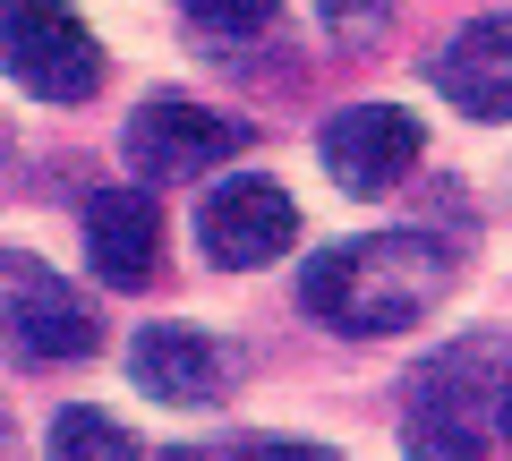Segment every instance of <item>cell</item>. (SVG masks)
Listing matches in <instances>:
<instances>
[{
	"mask_svg": "<svg viewBox=\"0 0 512 461\" xmlns=\"http://www.w3.org/2000/svg\"><path fill=\"white\" fill-rule=\"evenodd\" d=\"M444 299V248L427 231H376V240H342L325 257H308L299 274V308L333 333H410Z\"/></svg>",
	"mask_w": 512,
	"mask_h": 461,
	"instance_id": "cell-1",
	"label": "cell"
},
{
	"mask_svg": "<svg viewBox=\"0 0 512 461\" xmlns=\"http://www.w3.org/2000/svg\"><path fill=\"white\" fill-rule=\"evenodd\" d=\"M495 376L504 368L487 351H453L444 368H427L402 410V453L410 461H478L487 427H495Z\"/></svg>",
	"mask_w": 512,
	"mask_h": 461,
	"instance_id": "cell-2",
	"label": "cell"
},
{
	"mask_svg": "<svg viewBox=\"0 0 512 461\" xmlns=\"http://www.w3.org/2000/svg\"><path fill=\"white\" fill-rule=\"evenodd\" d=\"M0 69L35 103H86L103 86V43L86 35L77 9H9L0 26Z\"/></svg>",
	"mask_w": 512,
	"mask_h": 461,
	"instance_id": "cell-3",
	"label": "cell"
},
{
	"mask_svg": "<svg viewBox=\"0 0 512 461\" xmlns=\"http://www.w3.org/2000/svg\"><path fill=\"white\" fill-rule=\"evenodd\" d=\"M299 240V205L282 180H256V171H239V180H222L214 197H205L197 214V248L222 265V274H256V265L291 257Z\"/></svg>",
	"mask_w": 512,
	"mask_h": 461,
	"instance_id": "cell-4",
	"label": "cell"
},
{
	"mask_svg": "<svg viewBox=\"0 0 512 461\" xmlns=\"http://www.w3.org/2000/svg\"><path fill=\"white\" fill-rule=\"evenodd\" d=\"M316 154H325L333 188H350V197H384V188H402L410 171H419L427 129L410 120L402 103H350V111H333V120H325Z\"/></svg>",
	"mask_w": 512,
	"mask_h": 461,
	"instance_id": "cell-5",
	"label": "cell"
},
{
	"mask_svg": "<svg viewBox=\"0 0 512 461\" xmlns=\"http://www.w3.org/2000/svg\"><path fill=\"white\" fill-rule=\"evenodd\" d=\"M239 146H248V129L222 120V111H197V103H137L120 129V154L146 180H197V171H214Z\"/></svg>",
	"mask_w": 512,
	"mask_h": 461,
	"instance_id": "cell-6",
	"label": "cell"
},
{
	"mask_svg": "<svg viewBox=\"0 0 512 461\" xmlns=\"http://www.w3.org/2000/svg\"><path fill=\"white\" fill-rule=\"evenodd\" d=\"M128 376H137V393H154V402L197 410V402H214V393L231 385V359H222V342L197 333V325H137Z\"/></svg>",
	"mask_w": 512,
	"mask_h": 461,
	"instance_id": "cell-7",
	"label": "cell"
},
{
	"mask_svg": "<svg viewBox=\"0 0 512 461\" xmlns=\"http://www.w3.org/2000/svg\"><path fill=\"white\" fill-rule=\"evenodd\" d=\"M9 342H18L35 368H77V359H94V342H103V316H94V299L69 291L60 274H35L9 299Z\"/></svg>",
	"mask_w": 512,
	"mask_h": 461,
	"instance_id": "cell-8",
	"label": "cell"
},
{
	"mask_svg": "<svg viewBox=\"0 0 512 461\" xmlns=\"http://www.w3.org/2000/svg\"><path fill=\"white\" fill-rule=\"evenodd\" d=\"M86 257L111 291H146L154 257H163V205L146 188H103L86 205Z\"/></svg>",
	"mask_w": 512,
	"mask_h": 461,
	"instance_id": "cell-9",
	"label": "cell"
},
{
	"mask_svg": "<svg viewBox=\"0 0 512 461\" xmlns=\"http://www.w3.org/2000/svg\"><path fill=\"white\" fill-rule=\"evenodd\" d=\"M436 86L461 120H512V18H470L436 60Z\"/></svg>",
	"mask_w": 512,
	"mask_h": 461,
	"instance_id": "cell-10",
	"label": "cell"
},
{
	"mask_svg": "<svg viewBox=\"0 0 512 461\" xmlns=\"http://www.w3.org/2000/svg\"><path fill=\"white\" fill-rule=\"evenodd\" d=\"M43 453H52V461H137V436H128L111 410L69 402L52 427H43Z\"/></svg>",
	"mask_w": 512,
	"mask_h": 461,
	"instance_id": "cell-11",
	"label": "cell"
},
{
	"mask_svg": "<svg viewBox=\"0 0 512 461\" xmlns=\"http://www.w3.org/2000/svg\"><path fill=\"white\" fill-rule=\"evenodd\" d=\"M180 18L197 26V35H256V26L274 18V9H265V0H248V9H222V0H188Z\"/></svg>",
	"mask_w": 512,
	"mask_h": 461,
	"instance_id": "cell-12",
	"label": "cell"
},
{
	"mask_svg": "<svg viewBox=\"0 0 512 461\" xmlns=\"http://www.w3.org/2000/svg\"><path fill=\"white\" fill-rule=\"evenodd\" d=\"M239 461H342L333 444H248Z\"/></svg>",
	"mask_w": 512,
	"mask_h": 461,
	"instance_id": "cell-13",
	"label": "cell"
},
{
	"mask_svg": "<svg viewBox=\"0 0 512 461\" xmlns=\"http://www.w3.org/2000/svg\"><path fill=\"white\" fill-rule=\"evenodd\" d=\"M495 436L512 444V359H504V376H495Z\"/></svg>",
	"mask_w": 512,
	"mask_h": 461,
	"instance_id": "cell-14",
	"label": "cell"
}]
</instances>
